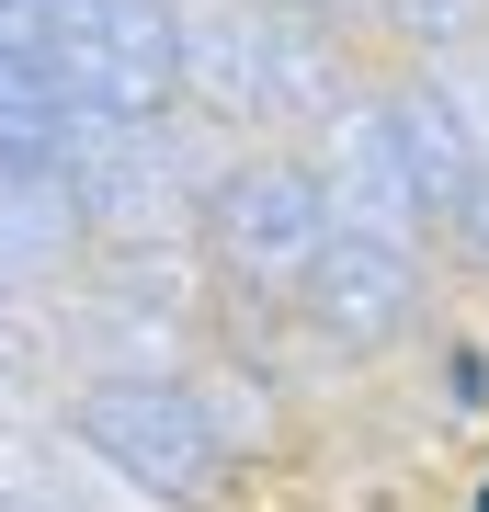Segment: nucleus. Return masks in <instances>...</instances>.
I'll return each mask as SVG.
<instances>
[{
    "instance_id": "f257e3e1",
    "label": "nucleus",
    "mask_w": 489,
    "mask_h": 512,
    "mask_svg": "<svg viewBox=\"0 0 489 512\" xmlns=\"http://www.w3.org/2000/svg\"><path fill=\"white\" fill-rule=\"evenodd\" d=\"M80 433L103 444V456H126L137 478H160V490H205V478H217V444H205V421L182 410L171 387H91Z\"/></svg>"
},
{
    "instance_id": "f03ea898",
    "label": "nucleus",
    "mask_w": 489,
    "mask_h": 512,
    "mask_svg": "<svg viewBox=\"0 0 489 512\" xmlns=\"http://www.w3.org/2000/svg\"><path fill=\"white\" fill-rule=\"evenodd\" d=\"M467 512H489V478H478V501H467Z\"/></svg>"
}]
</instances>
